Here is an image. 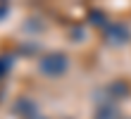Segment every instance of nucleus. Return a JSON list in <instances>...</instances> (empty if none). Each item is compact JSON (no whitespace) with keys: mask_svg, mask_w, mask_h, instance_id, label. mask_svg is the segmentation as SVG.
Instances as JSON below:
<instances>
[{"mask_svg":"<svg viewBox=\"0 0 131 119\" xmlns=\"http://www.w3.org/2000/svg\"><path fill=\"white\" fill-rule=\"evenodd\" d=\"M41 71L43 74H48V76H60V74H64L67 71V57L62 52H55V55H48V57H43L41 60Z\"/></svg>","mask_w":131,"mask_h":119,"instance_id":"1","label":"nucleus"},{"mask_svg":"<svg viewBox=\"0 0 131 119\" xmlns=\"http://www.w3.org/2000/svg\"><path fill=\"white\" fill-rule=\"evenodd\" d=\"M107 38H110V43L122 45V43L129 41V29L124 26V24H112L110 31H107Z\"/></svg>","mask_w":131,"mask_h":119,"instance_id":"2","label":"nucleus"},{"mask_svg":"<svg viewBox=\"0 0 131 119\" xmlns=\"http://www.w3.org/2000/svg\"><path fill=\"white\" fill-rule=\"evenodd\" d=\"M14 112H21L26 119H34V117H36V105H34L29 98H21L17 105H14Z\"/></svg>","mask_w":131,"mask_h":119,"instance_id":"3","label":"nucleus"},{"mask_svg":"<svg viewBox=\"0 0 131 119\" xmlns=\"http://www.w3.org/2000/svg\"><path fill=\"white\" fill-rule=\"evenodd\" d=\"M10 67H12V60L7 57V55H3V57H0V76H3L5 71H10Z\"/></svg>","mask_w":131,"mask_h":119,"instance_id":"4","label":"nucleus"},{"mask_svg":"<svg viewBox=\"0 0 131 119\" xmlns=\"http://www.w3.org/2000/svg\"><path fill=\"white\" fill-rule=\"evenodd\" d=\"M34 119H43V117H34Z\"/></svg>","mask_w":131,"mask_h":119,"instance_id":"5","label":"nucleus"}]
</instances>
